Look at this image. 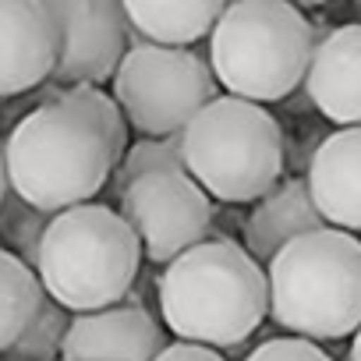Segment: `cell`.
Instances as JSON below:
<instances>
[{"instance_id": "ac0fdd59", "label": "cell", "mask_w": 361, "mask_h": 361, "mask_svg": "<svg viewBox=\"0 0 361 361\" xmlns=\"http://www.w3.org/2000/svg\"><path fill=\"white\" fill-rule=\"evenodd\" d=\"M47 227H50V216L22 202L15 192H8V199L0 202V248L22 259L29 269H36L39 262V245H43Z\"/></svg>"}, {"instance_id": "5bb4252c", "label": "cell", "mask_w": 361, "mask_h": 361, "mask_svg": "<svg viewBox=\"0 0 361 361\" xmlns=\"http://www.w3.org/2000/svg\"><path fill=\"white\" fill-rule=\"evenodd\" d=\"M322 227H326V220L319 216V209L308 195L305 177H287L252 206V213L245 220V252L259 266L262 262L269 266L283 245H290L305 234H315Z\"/></svg>"}, {"instance_id": "e0dca14e", "label": "cell", "mask_w": 361, "mask_h": 361, "mask_svg": "<svg viewBox=\"0 0 361 361\" xmlns=\"http://www.w3.org/2000/svg\"><path fill=\"white\" fill-rule=\"evenodd\" d=\"M149 173H185L180 135L177 138H138V142H131L106 188L121 195L128 185H135L138 177H149Z\"/></svg>"}, {"instance_id": "277c9868", "label": "cell", "mask_w": 361, "mask_h": 361, "mask_svg": "<svg viewBox=\"0 0 361 361\" xmlns=\"http://www.w3.org/2000/svg\"><path fill=\"white\" fill-rule=\"evenodd\" d=\"M269 315L294 336L340 340L361 329V241L322 227L283 245L266 266Z\"/></svg>"}, {"instance_id": "ba28073f", "label": "cell", "mask_w": 361, "mask_h": 361, "mask_svg": "<svg viewBox=\"0 0 361 361\" xmlns=\"http://www.w3.org/2000/svg\"><path fill=\"white\" fill-rule=\"evenodd\" d=\"M117 213L135 231L142 255L170 266L177 255L202 245L213 227V199L188 173H149L117 195Z\"/></svg>"}, {"instance_id": "603a6c76", "label": "cell", "mask_w": 361, "mask_h": 361, "mask_svg": "<svg viewBox=\"0 0 361 361\" xmlns=\"http://www.w3.org/2000/svg\"><path fill=\"white\" fill-rule=\"evenodd\" d=\"M347 361H361V329L354 333V343H350V354H347Z\"/></svg>"}, {"instance_id": "9a60e30c", "label": "cell", "mask_w": 361, "mask_h": 361, "mask_svg": "<svg viewBox=\"0 0 361 361\" xmlns=\"http://www.w3.org/2000/svg\"><path fill=\"white\" fill-rule=\"evenodd\" d=\"M124 18L135 43L188 50L192 43L213 36L227 4L220 0H128Z\"/></svg>"}, {"instance_id": "5b68a950", "label": "cell", "mask_w": 361, "mask_h": 361, "mask_svg": "<svg viewBox=\"0 0 361 361\" xmlns=\"http://www.w3.org/2000/svg\"><path fill=\"white\" fill-rule=\"evenodd\" d=\"M315 54L312 22L287 0H238L209 36V71L227 96L248 103L287 99L305 85Z\"/></svg>"}, {"instance_id": "6da1fadb", "label": "cell", "mask_w": 361, "mask_h": 361, "mask_svg": "<svg viewBox=\"0 0 361 361\" xmlns=\"http://www.w3.org/2000/svg\"><path fill=\"white\" fill-rule=\"evenodd\" d=\"M128 121L110 92L57 89L8 135L4 170L11 192L32 209L57 216L89 206L128 152Z\"/></svg>"}, {"instance_id": "3957f363", "label": "cell", "mask_w": 361, "mask_h": 361, "mask_svg": "<svg viewBox=\"0 0 361 361\" xmlns=\"http://www.w3.org/2000/svg\"><path fill=\"white\" fill-rule=\"evenodd\" d=\"M142 266V245L114 206L89 202L50 216L36 276L68 315L103 312L124 301Z\"/></svg>"}, {"instance_id": "7c38bea8", "label": "cell", "mask_w": 361, "mask_h": 361, "mask_svg": "<svg viewBox=\"0 0 361 361\" xmlns=\"http://www.w3.org/2000/svg\"><path fill=\"white\" fill-rule=\"evenodd\" d=\"M305 92L326 121L361 128V22L340 25L315 39Z\"/></svg>"}, {"instance_id": "52a82bcc", "label": "cell", "mask_w": 361, "mask_h": 361, "mask_svg": "<svg viewBox=\"0 0 361 361\" xmlns=\"http://www.w3.org/2000/svg\"><path fill=\"white\" fill-rule=\"evenodd\" d=\"M216 96L209 61L192 50L135 43L114 75V103L142 138H177Z\"/></svg>"}, {"instance_id": "8992f818", "label": "cell", "mask_w": 361, "mask_h": 361, "mask_svg": "<svg viewBox=\"0 0 361 361\" xmlns=\"http://www.w3.org/2000/svg\"><path fill=\"white\" fill-rule=\"evenodd\" d=\"M185 173L220 202H259L280 185L283 173V131L276 117L248 99L216 96L180 131Z\"/></svg>"}, {"instance_id": "cb8c5ba5", "label": "cell", "mask_w": 361, "mask_h": 361, "mask_svg": "<svg viewBox=\"0 0 361 361\" xmlns=\"http://www.w3.org/2000/svg\"><path fill=\"white\" fill-rule=\"evenodd\" d=\"M357 15H361V4H357Z\"/></svg>"}, {"instance_id": "7a4b0ae2", "label": "cell", "mask_w": 361, "mask_h": 361, "mask_svg": "<svg viewBox=\"0 0 361 361\" xmlns=\"http://www.w3.org/2000/svg\"><path fill=\"white\" fill-rule=\"evenodd\" d=\"M159 315L180 343L231 350L269 315L266 269L234 241H202L163 266Z\"/></svg>"}, {"instance_id": "44dd1931", "label": "cell", "mask_w": 361, "mask_h": 361, "mask_svg": "<svg viewBox=\"0 0 361 361\" xmlns=\"http://www.w3.org/2000/svg\"><path fill=\"white\" fill-rule=\"evenodd\" d=\"M152 361H227L220 350H213V347H199V343H166Z\"/></svg>"}, {"instance_id": "ffe728a7", "label": "cell", "mask_w": 361, "mask_h": 361, "mask_svg": "<svg viewBox=\"0 0 361 361\" xmlns=\"http://www.w3.org/2000/svg\"><path fill=\"white\" fill-rule=\"evenodd\" d=\"M245 361H333V357L305 336H273L259 343Z\"/></svg>"}, {"instance_id": "2e32d148", "label": "cell", "mask_w": 361, "mask_h": 361, "mask_svg": "<svg viewBox=\"0 0 361 361\" xmlns=\"http://www.w3.org/2000/svg\"><path fill=\"white\" fill-rule=\"evenodd\" d=\"M43 301L47 294L36 269H29L22 259L0 248V354L25 333Z\"/></svg>"}, {"instance_id": "d6986e66", "label": "cell", "mask_w": 361, "mask_h": 361, "mask_svg": "<svg viewBox=\"0 0 361 361\" xmlns=\"http://www.w3.org/2000/svg\"><path fill=\"white\" fill-rule=\"evenodd\" d=\"M68 326H71V315L47 298L36 319L25 326V333L4 350V361H61Z\"/></svg>"}, {"instance_id": "9c48e42d", "label": "cell", "mask_w": 361, "mask_h": 361, "mask_svg": "<svg viewBox=\"0 0 361 361\" xmlns=\"http://www.w3.org/2000/svg\"><path fill=\"white\" fill-rule=\"evenodd\" d=\"M54 22L57 57L50 82L61 89H99L128 54V18L114 0H43Z\"/></svg>"}, {"instance_id": "8fae6325", "label": "cell", "mask_w": 361, "mask_h": 361, "mask_svg": "<svg viewBox=\"0 0 361 361\" xmlns=\"http://www.w3.org/2000/svg\"><path fill=\"white\" fill-rule=\"evenodd\" d=\"M54 57L57 36L43 0H0V99L43 85Z\"/></svg>"}, {"instance_id": "7402d4cb", "label": "cell", "mask_w": 361, "mask_h": 361, "mask_svg": "<svg viewBox=\"0 0 361 361\" xmlns=\"http://www.w3.org/2000/svg\"><path fill=\"white\" fill-rule=\"evenodd\" d=\"M8 192H11V185H8V170H4V156H0V202L8 199Z\"/></svg>"}, {"instance_id": "30bf717a", "label": "cell", "mask_w": 361, "mask_h": 361, "mask_svg": "<svg viewBox=\"0 0 361 361\" xmlns=\"http://www.w3.org/2000/svg\"><path fill=\"white\" fill-rule=\"evenodd\" d=\"M163 347V326L145 305H114L71 315L61 361H152Z\"/></svg>"}, {"instance_id": "4fadbf2b", "label": "cell", "mask_w": 361, "mask_h": 361, "mask_svg": "<svg viewBox=\"0 0 361 361\" xmlns=\"http://www.w3.org/2000/svg\"><path fill=\"white\" fill-rule=\"evenodd\" d=\"M305 185L326 227L361 231V128H340L319 142Z\"/></svg>"}]
</instances>
